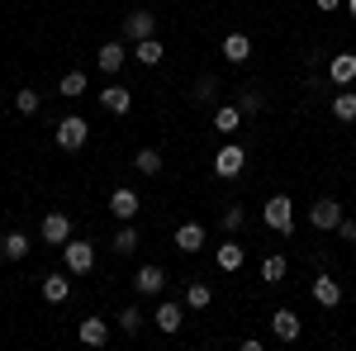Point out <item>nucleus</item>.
Returning a JSON list of instances; mask_svg holds the SVG:
<instances>
[{"label":"nucleus","instance_id":"nucleus-4","mask_svg":"<svg viewBox=\"0 0 356 351\" xmlns=\"http://www.w3.org/2000/svg\"><path fill=\"white\" fill-rule=\"evenodd\" d=\"M243 166H247L243 142H228V147L214 152V176H219V181H238V176H243Z\"/></svg>","mask_w":356,"mask_h":351},{"label":"nucleus","instance_id":"nucleus-18","mask_svg":"<svg viewBox=\"0 0 356 351\" xmlns=\"http://www.w3.org/2000/svg\"><path fill=\"white\" fill-rule=\"evenodd\" d=\"M243 261H247L243 243H219V252H214V266L219 270H243Z\"/></svg>","mask_w":356,"mask_h":351},{"label":"nucleus","instance_id":"nucleus-32","mask_svg":"<svg viewBox=\"0 0 356 351\" xmlns=\"http://www.w3.org/2000/svg\"><path fill=\"white\" fill-rule=\"evenodd\" d=\"M261 280H266V285H280V280H285V256H266V261H261Z\"/></svg>","mask_w":356,"mask_h":351},{"label":"nucleus","instance_id":"nucleus-6","mask_svg":"<svg viewBox=\"0 0 356 351\" xmlns=\"http://www.w3.org/2000/svg\"><path fill=\"white\" fill-rule=\"evenodd\" d=\"M152 323H157V332H181V323H186V304H176V299H162L157 309H152Z\"/></svg>","mask_w":356,"mask_h":351},{"label":"nucleus","instance_id":"nucleus-27","mask_svg":"<svg viewBox=\"0 0 356 351\" xmlns=\"http://www.w3.org/2000/svg\"><path fill=\"white\" fill-rule=\"evenodd\" d=\"M134 166H138V176H157V171H162V152H157V147H138Z\"/></svg>","mask_w":356,"mask_h":351},{"label":"nucleus","instance_id":"nucleus-35","mask_svg":"<svg viewBox=\"0 0 356 351\" xmlns=\"http://www.w3.org/2000/svg\"><path fill=\"white\" fill-rule=\"evenodd\" d=\"M337 238H342V243H356V218L342 214V223H337Z\"/></svg>","mask_w":356,"mask_h":351},{"label":"nucleus","instance_id":"nucleus-34","mask_svg":"<svg viewBox=\"0 0 356 351\" xmlns=\"http://www.w3.org/2000/svg\"><path fill=\"white\" fill-rule=\"evenodd\" d=\"M119 327H124V332H129V337H134L138 327H143V309H134V304H129V309H124V313H119Z\"/></svg>","mask_w":356,"mask_h":351},{"label":"nucleus","instance_id":"nucleus-8","mask_svg":"<svg viewBox=\"0 0 356 351\" xmlns=\"http://www.w3.org/2000/svg\"><path fill=\"white\" fill-rule=\"evenodd\" d=\"M138 209H143V199H138V190H129V186L110 190V214L119 218V223H129V218H138Z\"/></svg>","mask_w":356,"mask_h":351},{"label":"nucleus","instance_id":"nucleus-14","mask_svg":"<svg viewBox=\"0 0 356 351\" xmlns=\"http://www.w3.org/2000/svg\"><path fill=\"white\" fill-rule=\"evenodd\" d=\"M100 105L110 109V114H129V109H134V90H129V85H105V90H100Z\"/></svg>","mask_w":356,"mask_h":351},{"label":"nucleus","instance_id":"nucleus-12","mask_svg":"<svg viewBox=\"0 0 356 351\" xmlns=\"http://www.w3.org/2000/svg\"><path fill=\"white\" fill-rule=\"evenodd\" d=\"M309 295H314L318 309H337V304H342V285H337L332 275H318V280L309 285Z\"/></svg>","mask_w":356,"mask_h":351},{"label":"nucleus","instance_id":"nucleus-26","mask_svg":"<svg viewBox=\"0 0 356 351\" xmlns=\"http://www.w3.org/2000/svg\"><path fill=\"white\" fill-rule=\"evenodd\" d=\"M209 304H214V290L204 280H191L186 285V309H209Z\"/></svg>","mask_w":356,"mask_h":351},{"label":"nucleus","instance_id":"nucleus-36","mask_svg":"<svg viewBox=\"0 0 356 351\" xmlns=\"http://www.w3.org/2000/svg\"><path fill=\"white\" fill-rule=\"evenodd\" d=\"M337 5H342V0H318V10H337Z\"/></svg>","mask_w":356,"mask_h":351},{"label":"nucleus","instance_id":"nucleus-20","mask_svg":"<svg viewBox=\"0 0 356 351\" xmlns=\"http://www.w3.org/2000/svg\"><path fill=\"white\" fill-rule=\"evenodd\" d=\"M176 247H181L186 256L204 252V228H200V223H181V228H176Z\"/></svg>","mask_w":356,"mask_h":351},{"label":"nucleus","instance_id":"nucleus-23","mask_svg":"<svg viewBox=\"0 0 356 351\" xmlns=\"http://www.w3.org/2000/svg\"><path fill=\"white\" fill-rule=\"evenodd\" d=\"M238 129H243V109L238 105L214 109V133H238Z\"/></svg>","mask_w":356,"mask_h":351},{"label":"nucleus","instance_id":"nucleus-16","mask_svg":"<svg viewBox=\"0 0 356 351\" xmlns=\"http://www.w3.org/2000/svg\"><path fill=\"white\" fill-rule=\"evenodd\" d=\"M138 243H143V238H138L134 218H129V223H119V228H114V238H110V252H114V256H129V252H138Z\"/></svg>","mask_w":356,"mask_h":351},{"label":"nucleus","instance_id":"nucleus-38","mask_svg":"<svg viewBox=\"0 0 356 351\" xmlns=\"http://www.w3.org/2000/svg\"><path fill=\"white\" fill-rule=\"evenodd\" d=\"M280 5H295V0H280Z\"/></svg>","mask_w":356,"mask_h":351},{"label":"nucleus","instance_id":"nucleus-19","mask_svg":"<svg viewBox=\"0 0 356 351\" xmlns=\"http://www.w3.org/2000/svg\"><path fill=\"white\" fill-rule=\"evenodd\" d=\"M38 295L48 299V304H67V299H72V280H67V275H43Z\"/></svg>","mask_w":356,"mask_h":351},{"label":"nucleus","instance_id":"nucleus-15","mask_svg":"<svg viewBox=\"0 0 356 351\" xmlns=\"http://www.w3.org/2000/svg\"><path fill=\"white\" fill-rule=\"evenodd\" d=\"M76 337H81L86 347H105V342H110V323H105V318H81V323H76Z\"/></svg>","mask_w":356,"mask_h":351},{"label":"nucleus","instance_id":"nucleus-17","mask_svg":"<svg viewBox=\"0 0 356 351\" xmlns=\"http://www.w3.org/2000/svg\"><path fill=\"white\" fill-rule=\"evenodd\" d=\"M124 62H129V48H124V43H105V48L95 53V67H100L105 76H114V72H119Z\"/></svg>","mask_w":356,"mask_h":351},{"label":"nucleus","instance_id":"nucleus-11","mask_svg":"<svg viewBox=\"0 0 356 351\" xmlns=\"http://www.w3.org/2000/svg\"><path fill=\"white\" fill-rule=\"evenodd\" d=\"M38 238L53 243V247L72 243V218H67V214H48V218H43V228H38Z\"/></svg>","mask_w":356,"mask_h":351},{"label":"nucleus","instance_id":"nucleus-21","mask_svg":"<svg viewBox=\"0 0 356 351\" xmlns=\"http://www.w3.org/2000/svg\"><path fill=\"white\" fill-rule=\"evenodd\" d=\"M134 57H138V62H143V67H157V62H162V57H166L162 38H157V33H152V38H138V43H134Z\"/></svg>","mask_w":356,"mask_h":351},{"label":"nucleus","instance_id":"nucleus-13","mask_svg":"<svg viewBox=\"0 0 356 351\" xmlns=\"http://www.w3.org/2000/svg\"><path fill=\"white\" fill-rule=\"evenodd\" d=\"M328 81L332 85H352L356 81V53H337L328 62Z\"/></svg>","mask_w":356,"mask_h":351},{"label":"nucleus","instance_id":"nucleus-37","mask_svg":"<svg viewBox=\"0 0 356 351\" xmlns=\"http://www.w3.org/2000/svg\"><path fill=\"white\" fill-rule=\"evenodd\" d=\"M347 10H352V15H356V0H347Z\"/></svg>","mask_w":356,"mask_h":351},{"label":"nucleus","instance_id":"nucleus-5","mask_svg":"<svg viewBox=\"0 0 356 351\" xmlns=\"http://www.w3.org/2000/svg\"><path fill=\"white\" fill-rule=\"evenodd\" d=\"M309 223H314V233H337V223H342V204L337 199H314L309 204Z\"/></svg>","mask_w":356,"mask_h":351},{"label":"nucleus","instance_id":"nucleus-2","mask_svg":"<svg viewBox=\"0 0 356 351\" xmlns=\"http://www.w3.org/2000/svg\"><path fill=\"white\" fill-rule=\"evenodd\" d=\"M53 138H57V147H62V152H81L86 142H90V124H86L81 114H67V119H57Z\"/></svg>","mask_w":356,"mask_h":351},{"label":"nucleus","instance_id":"nucleus-10","mask_svg":"<svg viewBox=\"0 0 356 351\" xmlns=\"http://www.w3.org/2000/svg\"><path fill=\"white\" fill-rule=\"evenodd\" d=\"M134 290H138V295H162V290H166V270L152 266V261H147V266H138Z\"/></svg>","mask_w":356,"mask_h":351},{"label":"nucleus","instance_id":"nucleus-29","mask_svg":"<svg viewBox=\"0 0 356 351\" xmlns=\"http://www.w3.org/2000/svg\"><path fill=\"white\" fill-rule=\"evenodd\" d=\"M86 72H67V76H62V85H57V90H62V95H67V100H76V95H86Z\"/></svg>","mask_w":356,"mask_h":351},{"label":"nucleus","instance_id":"nucleus-3","mask_svg":"<svg viewBox=\"0 0 356 351\" xmlns=\"http://www.w3.org/2000/svg\"><path fill=\"white\" fill-rule=\"evenodd\" d=\"M62 261H67V275H90L95 270V243H62Z\"/></svg>","mask_w":356,"mask_h":351},{"label":"nucleus","instance_id":"nucleus-22","mask_svg":"<svg viewBox=\"0 0 356 351\" xmlns=\"http://www.w3.org/2000/svg\"><path fill=\"white\" fill-rule=\"evenodd\" d=\"M332 119H337V124H356V90L342 85V90L332 95Z\"/></svg>","mask_w":356,"mask_h":351},{"label":"nucleus","instance_id":"nucleus-24","mask_svg":"<svg viewBox=\"0 0 356 351\" xmlns=\"http://www.w3.org/2000/svg\"><path fill=\"white\" fill-rule=\"evenodd\" d=\"M0 256H5V261H24L29 256V238L24 233H5V238H0Z\"/></svg>","mask_w":356,"mask_h":351},{"label":"nucleus","instance_id":"nucleus-28","mask_svg":"<svg viewBox=\"0 0 356 351\" xmlns=\"http://www.w3.org/2000/svg\"><path fill=\"white\" fill-rule=\"evenodd\" d=\"M219 228L228 233V238H233V233H243V228H247V214H243V204H228V209L219 214Z\"/></svg>","mask_w":356,"mask_h":351},{"label":"nucleus","instance_id":"nucleus-30","mask_svg":"<svg viewBox=\"0 0 356 351\" xmlns=\"http://www.w3.org/2000/svg\"><path fill=\"white\" fill-rule=\"evenodd\" d=\"M214 95H219V76H200V81H195V90H191L195 105H204V100H214Z\"/></svg>","mask_w":356,"mask_h":351},{"label":"nucleus","instance_id":"nucleus-9","mask_svg":"<svg viewBox=\"0 0 356 351\" xmlns=\"http://www.w3.org/2000/svg\"><path fill=\"white\" fill-rule=\"evenodd\" d=\"M152 33H157V15H152V10H134V15L124 19V38H129V43L152 38Z\"/></svg>","mask_w":356,"mask_h":351},{"label":"nucleus","instance_id":"nucleus-33","mask_svg":"<svg viewBox=\"0 0 356 351\" xmlns=\"http://www.w3.org/2000/svg\"><path fill=\"white\" fill-rule=\"evenodd\" d=\"M261 105H266V100H261L257 90H243V95H238V109H243V119H252V114H261Z\"/></svg>","mask_w":356,"mask_h":351},{"label":"nucleus","instance_id":"nucleus-7","mask_svg":"<svg viewBox=\"0 0 356 351\" xmlns=\"http://www.w3.org/2000/svg\"><path fill=\"white\" fill-rule=\"evenodd\" d=\"M300 332H304V323H300L295 309H275L271 313V337L275 342H300Z\"/></svg>","mask_w":356,"mask_h":351},{"label":"nucleus","instance_id":"nucleus-25","mask_svg":"<svg viewBox=\"0 0 356 351\" xmlns=\"http://www.w3.org/2000/svg\"><path fill=\"white\" fill-rule=\"evenodd\" d=\"M223 57H228V62H247V57H252V38H247V33H228V38H223Z\"/></svg>","mask_w":356,"mask_h":351},{"label":"nucleus","instance_id":"nucleus-1","mask_svg":"<svg viewBox=\"0 0 356 351\" xmlns=\"http://www.w3.org/2000/svg\"><path fill=\"white\" fill-rule=\"evenodd\" d=\"M261 223H266L271 233H280V238H290V233H295V204H290L285 195H271V199L261 204Z\"/></svg>","mask_w":356,"mask_h":351},{"label":"nucleus","instance_id":"nucleus-31","mask_svg":"<svg viewBox=\"0 0 356 351\" xmlns=\"http://www.w3.org/2000/svg\"><path fill=\"white\" fill-rule=\"evenodd\" d=\"M38 105H43V100H38V90H15V114H38Z\"/></svg>","mask_w":356,"mask_h":351}]
</instances>
